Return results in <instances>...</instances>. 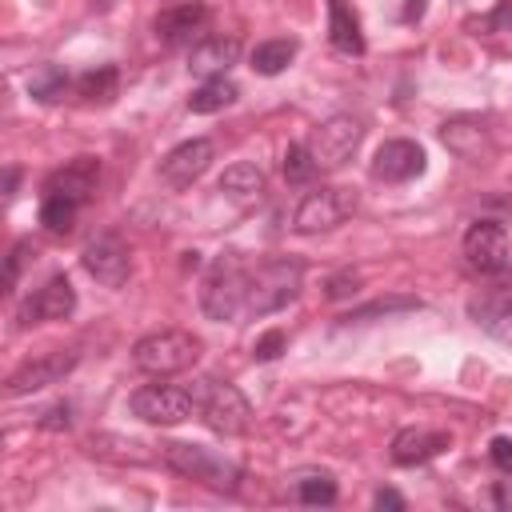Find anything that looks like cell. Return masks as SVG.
<instances>
[{
    "label": "cell",
    "mask_w": 512,
    "mask_h": 512,
    "mask_svg": "<svg viewBox=\"0 0 512 512\" xmlns=\"http://www.w3.org/2000/svg\"><path fill=\"white\" fill-rule=\"evenodd\" d=\"M300 280H304V264L296 256H268V260L248 264L244 316H272L288 308L300 296Z\"/></svg>",
    "instance_id": "cell-1"
},
{
    "label": "cell",
    "mask_w": 512,
    "mask_h": 512,
    "mask_svg": "<svg viewBox=\"0 0 512 512\" xmlns=\"http://www.w3.org/2000/svg\"><path fill=\"white\" fill-rule=\"evenodd\" d=\"M244 300H248V264L240 252H224L220 260H212V268L200 280V308L208 320H236L244 316Z\"/></svg>",
    "instance_id": "cell-2"
},
{
    "label": "cell",
    "mask_w": 512,
    "mask_h": 512,
    "mask_svg": "<svg viewBox=\"0 0 512 512\" xmlns=\"http://www.w3.org/2000/svg\"><path fill=\"white\" fill-rule=\"evenodd\" d=\"M200 360V340L184 328H160L132 344V364L148 376H172Z\"/></svg>",
    "instance_id": "cell-3"
},
{
    "label": "cell",
    "mask_w": 512,
    "mask_h": 512,
    "mask_svg": "<svg viewBox=\"0 0 512 512\" xmlns=\"http://www.w3.org/2000/svg\"><path fill=\"white\" fill-rule=\"evenodd\" d=\"M164 464L172 472H180L184 480H196V484H204L212 492H236V484H240V468L228 456H220V452H212L204 444L172 440V444H164Z\"/></svg>",
    "instance_id": "cell-4"
},
{
    "label": "cell",
    "mask_w": 512,
    "mask_h": 512,
    "mask_svg": "<svg viewBox=\"0 0 512 512\" xmlns=\"http://www.w3.org/2000/svg\"><path fill=\"white\" fill-rule=\"evenodd\" d=\"M196 396V412L200 420L216 432V436H240L252 424V404L244 400V392L236 384H220V380H200L192 388Z\"/></svg>",
    "instance_id": "cell-5"
},
{
    "label": "cell",
    "mask_w": 512,
    "mask_h": 512,
    "mask_svg": "<svg viewBox=\"0 0 512 512\" xmlns=\"http://www.w3.org/2000/svg\"><path fill=\"white\" fill-rule=\"evenodd\" d=\"M360 140H364V124L356 116H328L324 124L312 128V136L304 144H308L320 172H336L356 156Z\"/></svg>",
    "instance_id": "cell-6"
},
{
    "label": "cell",
    "mask_w": 512,
    "mask_h": 512,
    "mask_svg": "<svg viewBox=\"0 0 512 512\" xmlns=\"http://www.w3.org/2000/svg\"><path fill=\"white\" fill-rule=\"evenodd\" d=\"M352 212H356V196L348 188H312L300 196V204L292 212V228L300 236H316V232L344 224Z\"/></svg>",
    "instance_id": "cell-7"
},
{
    "label": "cell",
    "mask_w": 512,
    "mask_h": 512,
    "mask_svg": "<svg viewBox=\"0 0 512 512\" xmlns=\"http://www.w3.org/2000/svg\"><path fill=\"white\" fill-rule=\"evenodd\" d=\"M128 404H132V416H140L144 424H160V428L184 424L196 412V396L172 384H144L132 392Z\"/></svg>",
    "instance_id": "cell-8"
},
{
    "label": "cell",
    "mask_w": 512,
    "mask_h": 512,
    "mask_svg": "<svg viewBox=\"0 0 512 512\" xmlns=\"http://www.w3.org/2000/svg\"><path fill=\"white\" fill-rule=\"evenodd\" d=\"M80 264H84V272H88L96 284H104V288H124L128 276H132L128 244H124L120 236H112V232L96 236V240L80 252Z\"/></svg>",
    "instance_id": "cell-9"
},
{
    "label": "cell",
    "mask_w": 512,
    "mask_h": 512,
    "mask_svg": "<svg viewBox=\"0 0 512 512\" xmlns=\"http://www.w3.org/2000/svg\"><path fill=\"white\" fill-rule=\"evenodd\" d=\"M464 260L468 268L496 276L508 268V232L496 220H472V228L464 232Z\"/></svg>",
    "instance_id": "cell-10"
},
{
    "label": "cell",
    "mask_w": 512,
    "mask_h": 512,
    "mask_svg": "<svg viewBox=\"0 0 512 512\" xmlns=\"http://www.w3.org/2000/svg\"><path fill=\"white\" fill-rule=\"evenodd\" d=\"M212 160H216V144H212V140H204V136L184 140V144H176V148L160 160V180H164L168 188H192V184L208 172Z\"/></svg>",
    "instance_id": "cell-11"
},
{
    "label": "cell",
    "mask_w": 512,
    "mask_h": 512,
    "mask_svg": "<svg viewBox=\"0 0 512 512\" xmlns=\"http://www.w3.org/2000/svg\"><path fill=\"white\" fill-rule=\"evenodd\" d=\"M428 168V156L416 140H384L372 156V176L384 180V184H404V180H416L420 172Z\"/></svg>",
    "instance_id": "cell-12"
},
{
    "label": "cell",
    "mask_w": 512,
    "mask_h": 512,
    "mask_svg": "<svg viewBox=\"0 0 512 512\" xmlns=\"http://www.w3.org/2000/svg\"><path fill=\"white\" fill-rule=\"evenodd\" d=\"M76 312V288L68 276H52L44 288H36L24 304H20V328L28 324H44V320H68Z\"/></svg>",
    "instance_id": "cell-13"
},
{
    "label": "cell",
    "mask_w": 512,
    "mask_h": 512,
    "mask_svg": "<svg viewBox=\"0 0 512 512\" xmlns=\"http://www.w3.org/2000/svg\"><path fill=\"white\" fill-rule=\"evenodd\" d=\"M72 368H76V352H68V348L48 352V356L28 360L24 368H16V372L8 376V384H4V392H8V396L40 392V388H48V384H60V380H64Z\"/></svg>",
    "instance_id": "cell-14"
},
{
    "label": "cell",
    "mask_w": 512,
    "mask_h": 512,
    "mask_svg": "<svg viewBox=\"0 0 512 512\" xmlns=\"http://www.w3.org/2000/svg\"><path fill=\"white\" fill-rule=\"evenodd\" d=\"M440 144H444L448 152H456L460 160H468V164H484V160H492V152H496L488 124H484V120H472V116L448 120V124L440 128Z\"/></svg>",
    "instance_id": "cell-15"
},
{
    "label": "cell",
    "mask_w": 512,
    "mask_h": 512,
    "mask_svg": "<svg viewBox=\"0 0 512 512\" xmlns=\"http://www.w3.org/2000/svg\"><path fill=\"white\" fill-rule=\"evenodd\" d=\"M156 40H164L168 48H180V44H192V40H200V32L208 28V8L200 4V0H192V4H172V8H164L160 16H156Z\"/></svg>",
    "instance_id": "cell-16"
},
{
    "label": "cell",
    "mask_w": 512,
    "mask_h": 512,
    "mask_svg": "<svg viewBox=\"0 0 512 512\" xmlns=\"http://www.w3.org/2000/svg\"><path fill=\"white\" fill-rule=\"evenodd\" d=\"M96 176H100V164L92 156H76L44 180V196H64L72 204H88V196L96 192Z\"/></svg>",
    "instance_id": "cell-17"
},
{
    "label": "cell",
    "mask_w": 512,
    "mask_h": 512,
    "mask_svg": "<svg viewBox=\"0 0 512 512\" xmlns=\"http://www.w3.org/2000/svg\"><path fill=\"white\" fill-rule=\"evenodd\" d=\"M236 56H240L236 36H204V40H196L192 52H188V72L212 80V76H224V72L236 64Z\"/></svg>",
    "instance_id": "cell-18"
},
{
    "label": "cell",
    "mask_w": 512,
    "mask_h": 512,
    "mask_svg": "<svg viewBox=\"0 0 512 512\" xmlns=\"http://www.w3.org/2000/svg\"><path fill=\"white\" fill-rule=\"evenodd\" d=\"M448 448V432H432V428H404L396 432L392 440V460L412 468V464H424L432 456H440Z\"/></svg>",
    "instance_id": "cell-19"
},
{
    "label": "cell",
    "mask_w": 512,
    "mask_h": 512,
    "mask_svg": "<svg viewBox=\"0 0 512 512\" xmlns=\"http://www.w3.org/2000/svg\"><path fill=\"white\" fill-rule=\"evenodd\" d=\"M328 40L336 52L344 56H360L364 52V32H360V16L348 0H328Z\"/></svg>",
    "instance_id": "cell-20"
},
{
    "label": "cell",
    "mask_w": 512,
    "mask_h": 512,
    "mask_svg": "<svg viewBox=\"0 0 512 512\" xmlns=\"http://www.w3.org/2000/svg\"><path fill=\"white\" fill-rule=\"evenodd\" d=\"M468 316H472L488 336L512 344V296H504V292L476 296V300L468 304Z\"/></svg>",
    "instance_id": "cell-21"
},
{
    "label": "cell",
    "mask_w": 512,
    "mask_h": 512,
    "mask_svg": "<svg viewBox=\"0 0 512 512\" xmlns=\"http://www.w3.org/2000/svg\"><path fill=\"white\" fill-rule=\"evenodd\" d=\"M220 192L228 200H236V204H256L264 196V172L256 164H248V160L228 164L224 176H220Z\"/></svg>",
    "instance_id": "cell-22"
},
{
    "label": "cell",
    "mask_w": 512,
    "mask_h": 512,
    "mask_svg": "<svg viewBox=\"0 0 512 512\" xmlns=\"http://www.w3.org/2000/svg\"><path fill=\"white\" fill-rule=\"evenodd\" d=\"M88 452L100 456V460H116V464H148V460H156V456L148 452L144 440L116 436V432H100V436H92V440H88Z\"/></svg>",
    "instance_id": "cell-23"
},
{
    "label": "cell",
    "mask_w": 512,
    "mask_h": 512,
    "mask_svg": "<svg viewBox=\"0 0 512 512\" xmlns=\"http://www.w3.org/2000/svg\"><path fill=\"white\" fill-rule=\"evenodd\" d=\"M292 56H296V40H288V36L260 40V44L252 48V72L276 76V72H284V68L292 64Z\"/></svg>",
    "instance_id": "cell-24"
},
{
    "label": "cell",
    "mask_w": 512,
    "mask_h": 512,
    "mask_svg": "<svg viewBox=\"0 0 512 512\" xmlns=\"http://www.w3.org/2000/svg\"><path fill=\"white\" fill-rule=\"evenodd\" d=\"M236 96H240V92H236V84H232L228 76H212V80H204V84L188 96V108H192L196 116H208V112L228 108Z\"/></svg>",
    "instance_id": "cell-25"
},
{
    "label": "cell",
    "mask_w": 512,
    "mask_h": 512,
    "mask_svg": "<svg viewBox=\"0 0 512 512\" xmlns=\"http://www.w3.org/2000/svg\"><path fill=\"white\" fill-rule=\"evenodd\" d=\"M292 500L296 504H308V508L332 504L336 500V480L328 472H296L292 476Z\"/></svg>",
    "instance_id": "cell-26"
},
{
    "label": "cell",
    "mask_w": 512,
    "mask_h": 512,
    "mask_svg": "<svg viewBox=\"0 0 512 512\" xmlns=\"http://www.w3.org/2000/svg\"><path fill=\"white\" fill-rule=\"evenodd\" d=\"M68 88H72V80H68V72H64L60 64H40V68L28 76V92H32L40 104H56V100H64Z\"/></svg>",
    "instance_id": "cell-27"
},
{
    "label": "cell",
    "mask_w": 512,
    "mask_h": 512,
    "mask_svg": "<svg viewBox=\"0 0 512 512\" xmlns=\"http://www.w3.org/2000/svg\"><path fill=\"white\" fill-rule=\"evenodd\" d=\"M116 88H120L116 64H100V68H92V72H84V76L76 80V92H80L88 104H108V100L116 96Z\"/></svg>",
    "instance_id": "cell-28"
},
{
    "label": "cell",
    "mask_w": 512,
    "mask_h": 512,
    "mask_svg": "<svg viewBox=\"0 0 512 512\" xmlns=\"http://www.w3.org/2000/svg\"><path fill=\"white\" fill-rule=\"evenodd\" d=\"M76 212H80V204H72V200H64V196H44V200H40V224H44L52 236H68L72 224H76Z\"/></svg>",
    "instance_id": "cell-29"
},
{
    "label": "cell",
    "mask_w": 512,
    "mask_h": 512,
    "mask_svg": "<svg viewBox=\"0 0 512 512\" xmlns=\"http://www.w3.org/2000/svg\"><path fill=\"white\" fill-rule=\"evenodd\" d=\"M316 172H320V168H316L308 144H304V140H300V144H288V152H284V180H288V184H308Z\"/></svg>",
    "instance_id": "cell-30"
},
{
    "label": "cell",
    "mask_w": 512,
    "mask_h": 512,
    "mask_svg": "<svg viewBox=\"0 0 512 512\" xmlns=\"http://www.w3.org/2000/svg\"><path fill=\"white\" fill-rule=\"evenodd\" d=\"M404 308H420V300H412V296H396V300H372V304H364V308L348 312V316H344V324H352V320H368V316H380V312H404Z\"/></svg>",
    "instance_id": "cell-31"
},
{
    "label": "cell",
    "mask_w": 512,
    "mask_h": 512,
    "mask_svg": "<svg viewBox=\"0 0 512 512\" xmlns=\"http://www.w3.org/2000/svg\"><path fill=\"white\" fill-rule=\"evenodd\" d=\"M284 344H288V340H284V332H280V328H272V332H264V336L252 344V356H256V360H276V356L284 352Z\"/></svg>",
    "instance_id": "cell-32"
},
{
    "label": "cell",
    "mask_w": 512,
    "mask_h": 512,
    "mask_svg": "<svg viewBox=\"0 0 512 512\" xmlns=\"http://www.w3.org/2000/svg\"><path fill=\"white\" fill-rule=\"evenodd\" d=\"M488 456H492V464H496L504 476H512V436H496V440L488 444Z\"/></svg>",
    "instance_id": "cell-33"
},
{
    "label": "cell",
    "mask_w": 512,
    "mask_h": 512,
    "mask_svg": "<svg viewBox=\"0 0 512 512\" xmlns=\"http://www.w3.org/2000/svg\"><path fill=\"white\" fill-rule=\"evenodd\" d=\"M72 424V408L68 404H52L44 416H40V428H48V432H64Z\"/></svg>",
    "instance_id": "cell-34"
},
{
    "label": "cell",
    "mask_w": 512,
    "mask_h": 512,
    "mask_svg": "<svg viewBox=\"0 0 512 512\" xmlns=\"http://www.w3.org/2000/svg\"><path fill=\"white\" fill-rule=\"evenodd\" d=\"M356 284H360V276H352V272H340V276H332V280H328V296H332V300H340V296L356 292Z\"/></svg>",
    "instance_id": "cell-35"
},
{
    "label": "cell",
    "mask_w": 512,
    "mask_h": 512,
    "mask_svg": "<svg viewBox=\"0 0 512 512\" xmlns=\"http://www.w3.org/2000/svg\"><path fill=\"white\" fill-rule=\"evenodd\" d=\"M28 252H36L28 240H20V244L12 248V256H8V288L16 284V276H20V264H24V256H28Z\"/></svg>",
    "instance_id": "cell-36"
},
{
    "label": "cell",
    "mask_w": 512,
    "mask_h": 512,
    "mask_svg": "<svg viewBox=\"0 0 512 512\" xmlns=\"http://www.w3.org/2000/svg\"><path fill=\"white\" fill-rule=\"evenodd\" d=\"M376 508H404V496L392 492V488H380L376 492Z\"/></svg>",
    "instance_id": "cell-37"
},
{
    "label": "cell",
    "mask_w": 512,
    "mask_h": 512,
    "mask_svg": "<svg viewBox=\"0 0 512 512\" xmlns=\"http://www.w3.org/2000/svg\"><path fill=\"white\" fill-rule=\"evenodd\" d=\"M424 12V0H404V20H416Z\"/></svg>",
    "instance_id": "cell-38"
},
{
    "label": "cell",
    "mask_w": 512,
    "mask_h": 512,
    "mask_svg": "<svg viewBox=\"0 0 512 512\" xmlns=\"http://www.w3.org/2000/svg\"><path fill=\"white\" fill-rule=\"evenodd\" d=\"M16 180H20V172H16V168H8V200L16 196Z\"/></svg>",
    "instance_id": "cell-39"
}]
</instances>
